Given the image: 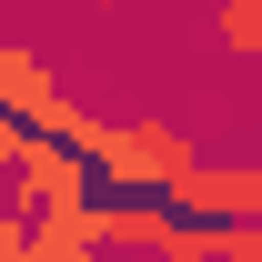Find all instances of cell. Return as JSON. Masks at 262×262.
Segmentation results:
<instances>
[{
  "mask_svg": "<svg viewBox=\"0 0 262 262\" xmlns=\"http://www.w3.org/2000/svg\"><path fill=\"white\" fill-rule=\"evenodd\" d=\"M212 51L222 61H262V0H212Z\"/></svg>",
  "mask_w": 262,
  "mask_h": 262,
  "instance_id": "obj_6",
  "label": "cell"
},
{
  "mask_svg": "<svg viewBox=\"0 0 262 262\" xmlns=\"http://www.w3.org/2000/svg\"><path fill=\"white\" fill-rule=\"evenodd\" d=\"M151 262H222V222L171 212V232H162V252H151Z\"/></svg>",
  "mask_w": 262,
  "mask_h": 262,
  "instance_id": "obj_7",
  "label": "cell"
},
{
  "mask_svg": "<svg viewBox=\"0 0 262 262\" xmlns=\"http://www.w3.org/2000/svg\"><path fill=\"white\" fill-rule=\"evenodd\" d=\"M0 40H10V0H0Z\"/></svg>",
  "mask_w": 262,
  "mask_h": 262,
  "instance_id": "obj_10",
  "label": "cell"
},
{
  "mask_svg": "<svg viewBox=\"0 0 262 262\" xmlns=\"http://www.w3.org/2000/svg\"><path fill=\"white\" fill-rule=\"evenodd\" d=\"M222 262H262V222H222Z\"/></svg>",
  "mask_w": 262,
  "mask_h": 262,
  "instance_id": "obj_8",
  "label": "cell"
},
{
  "mask_svg": "<svg viewBox=\"0 0 262 262\" xmlns=\"http://www.w3.org/2000/svg\"><path fill=\"white\" fill-rule=\"evenodd\" d=\"M162 232H171L162 192H111L101 202V252H162Z\"/></svg>",
  "mask_w": 262,
  "mask_h": 262,
  "instance_id": "obj_4",
  "label": "cell"
},
{
  "mask_svg": "<svg viewBox=\"0 0 262 262\" xmlns=\"http://www.w3.org/2000/svg\"><path fill=\"white\" fill-rule=\"evenodd\" d=\"M0 202H10V212H61V202H91V162H81L71 141H51V131H31V141L10 151Z\"/></svg>",
  "mask_w": 262,
  "mask_h": 262,
  "instance_id": "obj_2",
  "label": "cell"
},
{
  "mask_svg": "<svg viewBox=\"0 0 262 262\" xmlns=\"http://www.w3.org/2000/svg\"><path fill=\"white\" fill-rule=\"evenodd\" d=\"M81 162H91V182H111V192H171V182L202 162V141L182 121H162V111H131V121H101V141Z\"/></svg>",
  "mask_w": 262,
  "mask_h": 262,
  "instance_id": "obj_1",
  "label": "cell"
},
{
  "mask_svg": "<svg viewBox=\"0 0 262 262\" xmlns=\"http://www.w3.org/2000/svg\"><path fill=\"white\" fill-rule=\"evenodd\" d=\"M31 252H40V262H101V202L31 212Z\"/></svg>",
  "mask_w": 262,
  "mask_h": 262,
  "instance_id": "obj_5",
  "label": "cell"
},
{
  "mask_svg": "<svg viewBox=\"0 0 262 262\" xmlns=\"http://www.w3.org/2000/svg\"><path fill=\"white\" fill-rule=\"evenodd\" d=\"M162 202L192 222H262V162H192Z\"/></svg>",
  "mask_w": 262,
  "mask_h": 262,
  "instance_id": "obj_3",
  "label": "cell"
},
{
  "mask_svg": "<svg viewBox=\"0 0 262 262\" xmlns=\"http://www.w3.org/2000/svg\"><path fill=\"white\" fill-rule=\"evenodd\" d=\"M91 10H111V0H91Z\"/></svg>",
  "mask_w": 262,
  "mask_h": 262,
  "instance_id": "obj_11",
  "label": "cell"
},
{
  "mask_svg": "<svg viewBox=\"0 0 262 262\" xmlns=\"http://www.w3.org/2000/svg\"><path fill=\"white\" fill-rule=\"evenodd\" d=\"M0 212H10V202H0Z\"/></svg>",
  "mask_w": 262,
  "mask_h": 262,
  "instance_id": "obj_12",
  "label": "cell"
},
{
  "mask_svg": "<svg viewBox=\"0 0 262 262\" xmlns=\"http://www.w3.org/2000/svg\"><path fill=\"white\" fill-rule=\"evenodd\" d=\"M20 141H31V131H20L10 111H0V182H10V151H20Z\"/></svg>",
  "mask_w": 262,
  "mask_h": 262,
  "instance_id": "obj_9",
  "label": "cell"
}]
</instances>
